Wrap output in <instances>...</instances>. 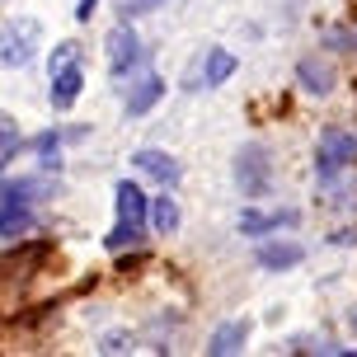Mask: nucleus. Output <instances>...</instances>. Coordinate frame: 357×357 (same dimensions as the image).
I'll return each instance as SVG.
<instances>
[{
    "instance_id": "1",
    "label": "nucleus",
    "mask_w": 357,
    "mask_h": 357,
    "mask_svg": "<svg viewBox=\"0 0 357 357\" xmlns=\"http://www.w3.org/2000/svg\"><path fill=\"white\" fill-rule=\"evenodd\" d=\"M235 183H240V197H268L273 193V160H268V151L259 142L240 146V155H235Z\"/></svg>"
},
{
    "instance_id": "2",
    "label": "nucleus",
    "mask_w": 357,
    "mask_h": 357,
    "mask_svg": "<svg viewBox=\"0 0 357 357\" xmlns=\"http://www.w3.org/2000/svg\"><path fill=\"white\" fill-rule=\"evenodd\" d=\"M38 38H43V29H38L33 19L5 24V29H0V66H5V71H24L38 52Z\"/></svg>"
},
{
    "instance_id": "3",
    "label": "nucleus",
    "mask_w": 357,
    "mask_h": 357,
    "mask_svg": "<svg viewBox=\"0 0 357 357\" xmlns=\"http://www.w3.org/2000/svg\"><path fill=\"white\" fill-rule=\"evenodd\" d=\"M357 160V137L353 132H343V127H324L320 142H315V174L320 178H334L339 169Z\"/></svg>"
},
{
    "instance_id": "4",
    "label": "nucleus",
    "mask_w": 357,
    "mask_h": 357,
    "mask_svg": "<svg viewBox=\"0 0 357 357\" xmlns=\"http://www.w3.org/2000/svg\"><path fill=\"white\" fill-rule=\"evenodd\" d=\"M137 61H142V43H137V33H132L127 24H118V29L108 33V71L123 80Z\"/></svg>"
},
{
    "instance_id": "5",
    "label": "nucleus",
    "mask_w": 357,
    "mask_h": 357,
    "mask_svg": "<svg viewBox=\"0 0 357 357\" xmlns=\"http://www.w3.org/2000/svg\"><path fill=\"white\" fill-rule=\"evenodd\" d=\"M132 165L142 169V174H151L160 188H174L178 178H183V169H178V160L169 155V151H155V146H142L137 155H132Z\"/></svg>"
},
{
    "instance_id": "6",
    "label": "nucleus",
    "mask_w": 357,
    "mask_h": 357,
    "mask_svg": "<svg viewBox=\"0 0 357 357\" xmlns=\"http://www.w3.org/2000/svg\"><path fill=\"white\" fill-rule=\"evenodd\" d=\"M113 197H118V221H127V226L146 231V221H151V197H146L132 178H123V183L113 188Z\"/></svg>"
},
{
    "instance_id": "7",
    "label": "nucleus",
    "mask_w": 357,
    "mask_h": 357,
    "mask_svg": "<svg viewBox=\"0 0 357 357\" xmlns=\"http://www.w3.org/2000/svg\"><path fill=\"white\" fill-rule=\"evenodd\" d=\"M254 264L264 268V273H287V268H301L305 264V250H301V245H291V240H273V245H259Z\"/></svg>"
},
{
    "instance_id": "8",
    "label": "nucleus",
    "mask_w": 357,
    "mask_h": 357,
    "mask_svg": "<svg viewBox=\"0 0 357 357\" xmlns=\"http://www.w3.org/2000/svg\"><path fill=\"white\" fill-rule=\"evenodd\" d=\"M80 89H85V71H80V61H71V66H61V71L52 75V89H47V99H52L56 113H66V108L80 99Z\"/></svg>"
},
{
    "instance_id": "9",
    "label": "nucleus",
    "mask_w": 357,
    "mask_h": 357,
    "mask_svg": "<svg viewBox=\"0 0 357 357\" xmlns=\"http://www.w3.org/2000/svg\"><path fill=\"white\" fill-rule=\"evenodd\" d=\"M245 343H250V320H226V324H216V329H212L207 353H212V357H235Z\"/></svg>"
},
{
    "instance_id": "10",
    "label": "nucleus",
    "mask_w": 357,
    "mask_h": 357,
    "mask_svg": "<svg viewBox=\"0 0 357 357\" xmlns=\"http://www.w3.org/2000/svg\"><path fill=\"white\" fill-rule=\"evenodd\" d=\"M301 216L291 212H240V235H268V231H291Z\"/></svg>"
},
{
    "instance_id": "11",
    "label": "nucleus",
    "mask_w": 357,
    "mask_h": 357,
    "mask_svg": "<svg viewBox=\"0 0 357 357\" xmlns=\"http://www.w3.org/2000/svg\"><path fill=\"white\" fill-rule=\"evenodd\" d=\"M160 94H165L160 75H142V80L132 85V94H127V118H146L151 108L160 104Z\"/></svg>"
},
{
    "instance_id": "12",
    "label": "nucleus",
    "mask_w": 357,
    "mask_h": 357,
    "mask_svg": "<svg viewBox=\"0 0 357 357\" xmlns=\"http://www.w3.org/2000/svg\"><path fill=\"white\" fill-rule=\"evenodd\" d=\"M296 80H301V89L320 94V99L334 89V71H329V61H315V56H301V61H296Z\"/></svg>"
},
{
    "instance_id": "13",
    "label": "nucleus",
    "mask_w": 357,
    "mask_h": 357,
    "mask_svg": "<svg viewBox=\"0 0 357 357\" xmlns=\"http://www.w3.org/2000/svg\"><path fill=\"white\" fill-rule=\"evenodd\" d=\"M235 66H240V61H235V52H226V47H212V52H207V66H202V85H207V89L226 85V80L235 75Z\"/></svg>"
},
{
    "instance_id": "14",
    "label": "nucleus",
    "mask_w": 357,
    "mask_h": 357,
    "mask_svg": "<svg viewBox=\"0 0 357 357\" xmlns=\"http://www.w3.org/2000/svg\"><path fill=\"white\" fill-rule=\"evenodd\" d=\"M43 193H52L47 178H10V183L0 188V202H24V207H29V202H38Z\"/></svg>"
},
{
    "instance_id": "15",
    "label": "nucleus",
    "mask_w": 357,
    "mask_h": 357,
    "mask_svg": "<svg viewBox=\"0 0 357 357\" xmlns=\"http://www.w3.org/2000/svg\"><path fill=\"white\" fill-rule=\"evenodd\" d=\"M178 221H183V216H178V202L169 197V188H165L160 197H151V226H155L160 235H174Z\"/></svg>"
},
{
    "instance_id": "16",
    "label": "nucleus",
    "mask_w": 357,
    "mask_h": 357,
    "mask_svg": "<svg viewBox=\"0 0 357 357\" xmlns=\"http://www.w3.org/2000/svg\"><path fill=\"white\" fill-rule=\"evenodd\" d=\"M29 226H33V212L24 202H0V235L5 240H19Z\"/></svg>"
},
{
    "instance_id": "17",
    "label": "nucleus",
    "mask_w": 357,
    "mask_h": 357,
    "mask_svg": "<svg viewBox=\"0 0 357 357\" xmlns=\"http://www.w3.org/2000/svg\"><path fill=\"white\" fill-rule=\"evenodd\" d=\"M47 250H52L47 240H33V245H24V250L5 254V259H0V278H5L10 268H33V264H43V259H47Z\"/></svg>"
},
{
    "instance_id": "18",
    "label": "nucleus",
    "mask_w": 357,
    "mask_h": 357,
    "mask_svg": "<svg viewBox=\"0 0 357 357\" xmlns=\"http://www.w3.org/2000/svg\"><path fill=\"white\" fill-rule=\"evenodd\" d=\"M132 343H137L132 329H108L104 339H99V353L104 357H123V353H132Z\"/></svg>"
},
{
    "instance_id": "19",
    "label": "nucleus",
    "mask_w": 357,
    "mask_h": 357,
    "mask_svg": "<svg viewBox=\"0 0 357 357\" xmlns=\"http://www.w3.org/2000/svg\"><path fill=\"white\" fill-rule=\"evenodd\" d=\"M15 151H19V132H15L10 118H0V169L15 160Z\"/></svg>"
},
{
    "instance_id": "20",
    "label": "nucleus",
    "mask_w": 357,
    "mask_h": 357,
    "mask_svg": "<svg viewBox=\"0 0 357 357\" xmlns=\"http://www.w3.org/2000/svg\"><path fill=\"white\" fill-rule=\"evenodd\" d=\"M137 240H142V231H137V226H127V221H118V226H113V231H108V250H123V245H137Z\"/></svg>"
},
{
    "instance_id": "21",
    "label": "nucleus",
    "mask_w": 357,
    "mask_h": 357,
    "mask_svg": "<svg viewBox=\"0 0 357 357\" xmlns=\"http://www.w3.org/2000/svg\"><path fill=\"white\" fill-rule=\"evenodd\" d=\"M75 56H80V43H56V47H52V61H47V71L56 75L61 66H71Z\"/></svg>"
},
{
    "instance_id": "22",
    "label": "nucleus",
    "mask_w": 357,
    "mask_h": 357,
    "mask_svg": "<svg viewBox=\"0 0 357 357\" xmlns=\"http://www.w3.org/2000/svg\"><path fill=\"white\" fill-rule=\"evenodd\" d=\"M56 146H61V132H43V137H33L38 155H56Z\"/></svg>"
},
{
    "instance_id": "23",
    "label": "nucleus",
    "mask_w": 357,
    "mask_h": 357,
    "mask_svg": "<svg viewBox=\"0 0 357 357\" xmlns=\"http://www.w3.org/2000/svg\"><path fill=\"white\" fill-rule=\"evenodd\" d=\"M94 5H99V0H80V10H75V19H80V24H89V15H94Z\"/></svg>"
},
{
    "instance_id": "24",
    "label": "nucleus",
    "mask_w": 357,
    "mask_h": 357,
    "mask_svg": "<svg viewBox=\"0 0 357 357\" xmlns=\"http://www.w3.org/2000/svg\"><path fill=\"white\" fill-rule=\"evenodd\" d=\"M151 5H160V0H132V10H127V15H142V10H151Z\"/></svg>"
}]
</instances>
